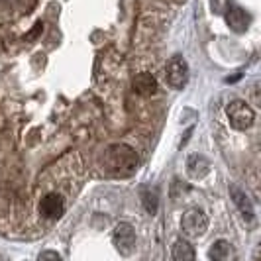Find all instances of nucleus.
<instances>
[{
  "label": "nucleus",
  "instance_id": "f257e3e1",
  "mask_svg": "<svg viewBox=\"0 0 261 261\" xmlns=\"http://www.w3.org/2000/svg\"><path fill=\"white\" fill-rule=\"evenodd\" d=\"M138 163H140L138 153L126 144L110 145L102 153V169L108 177H114V179L132 177L134 171L138 169Z\"/></svg>",
  "mask_w": 261,
  "mask_h": 261
},
{
  "label": "nucleus",
  "instance_id": "f03ea898",
  "mask_svg": "<svg viewBox=\"0 0 261 261\" xmlns=\"http://www.w3.org/2000/svg\"><path fill=\"white\" fill-rule=\"evenodd\" d=\"M226 112H228V118H230V124L234 126L236 130H246L255 122L253 108H249V105L244 102V100H232L226 108Z\"/></svg>",
  "mask_w": 261,
  "mask_h": 261
},
{
  "label": "nucleus",
  "instance_id": "7ed1b4c3",
  "mask_svg": "<svg viewBox=\"0 0 261 261\" xmlns=\"http://www.w3.org/2000/svg\"><path fill=\"white\" fill-rule=\"evenodd\" d=\"M63 212H65V200H63L61 195L47 193V195L41 196V200H39V216L43 220H49V222L59 220L63 216Z\"/></svg>",
  "mask_w": 261,
  "mask_h": 261
},
{
  "label": "nucleus",
  "instance_id": "20e7f679",
  "mask_svg": "<svg viewBox=\"0 0 261 261\" xmlns=\"http://www.w3.org/2000/svg\"><path fill=\"white\" fill-rule=\"evenodd\" d=\"M181 228L189 238H198L206 232L208 228V218L204 216V212L198 208H191L183 214L181 220Z\"/></svg>",
  "mask_w": 261,
  "mask_h": 261
},
{
  "label": "nucleus",
  "instance_id": "39448f33",
  "mask_svg": "<svg viewBox=\"0 0 261 261\" xmlns=\"http://www.w3.org/2000/svg\"><path fill=\"white\" fill-rule=\"evenodd\" d=\"M165 81L173 89H183L189 81V67L181 57H173L165 67Z\"/></svg>",
  "mask_w": 261,
  "mask_h": 261
},
{
  "label": "nucleus",
  "instance_id": "423d86ee",
  "mask_svg": "<svg viewBox=\"0 0 261 261\" xmlns=\"http://www.w3.org/2000/svg\"><path fill=\"white\" fill-rule=\"evenodd\" d=\"M114 246L120 249V253L130 255L136 248V232L130 224H120L114 230Z\"/></svg>",
  "mask_w": 261,
  "mask_h": 261
},
{
  "label": "nucleus",
  "instance_id": "0eeeda50",
  "mask_svg": "<svg viewBox=\"0 0 261 261\" xmlns=\"http://www.w3.org/2000/svg\"><path fill=\"white\" fill-rule=\"evenodd\" d=\"M134 91L142 96H151L157 92V81L149 73H140L134 79Z\"/></svg>",
  "mask_w": 261,
  "mask_h": 261
},
{
  "label": "nucleus",
  "instance_id": "6e6552de",
  "mask_svg": "<svg viewBox=\"0 0 261 261\" xmlns=\"http://www.w3.org/2000/svg\"><path fill=\"white\" fill-rule=\"evenodd\" d=\"M210 165H208V159L202 155H191L187 159V173L191 179H202L206 173H208Z\"/></svg>",
  "mask_w": 261,
  "mask_h": 261
},
{
  "label": "nucleus",
  "instance_id": "1a4fd4ad",
  "mask_svg": "<svg viewBox=\"0 0 261 261\" xmlns=\"http://www.w3.org/2000/svg\"><path fill=\"white\" fill-rule=\"evenodd\" d=\"M210 259L212 261H234L236 251L234 246L226 240H218L212 248H210Z\"/></svg>",
  "mask_w": 261,
  "mask_h": 261
},
{
  "label": "nucleus",
  "instance_id": "9d476101",
  "mask_svg": "<svg viewBox=\"0 0 261 261\" xmlns=\"http://www.w3.org/2000/svg\"><path fill=\"white\" fill-rule=\"evenodd\" d=\"M226 20H228V26L232 28L234 32H244L249 24V16L242 8H230Z\"/></svg>",
  "mask_w": 261,
  "mask_h": 261
},
{
  "label": "nucleus",
  "instance_id": "9b49d317",
  "mask_svg": "<svg viewBox=\"0 0 261 261\" xmlns=\"http://www.w3.org/2000/svg\"><path fill=\"white\" fill-rule=\"evenodd\" d=\"M230 195L234 198L236 206L240 208V212H242L244 216H248V218H253V206H251V202H249L248 195H246L244 191H240L236 185L230 187Z\"/></svg>",
  "mask_w": 261,
  "mask_h": 261
},
{
  "label": "nucleus",
  "instance_id": "f8f14e48",
  "mask_svg": "<svg viewBox=\"0 0 261 261\" xmlns=\"http://www.w3.org/2000/svg\"><path fill=\"white\" fill-rule=\"evenodd\" d=\"M171 255H173V261H195V249L187 240H179L173 246Z\"/></svg>",
  "mask_w": 261,
  "mask_h": 261
},
{
  "label": "nucleus",
  "instance_id": "ddd939ff",
  "mask_svg": "<svg viewBox=\"0 0 261 261\" xmlns=\"http://www.w3.org/2000/svg\"><path fill=\"white\" fill-rule=\"evenodd\" d=\"M142 200H144L145 210H147L149 214H155L157 202H159V198H157V191H151V189H144V191H142Z\"/></svg>",
  "mask_w": 261,
  "mask_h": 261
},
{
  "label": "nucleus",
  "instance_id": "4468645a",
  "mask_svg": "<svg viewBox=\"0 0 261 261\" xmlns=\"http://www.w3.org/2000/svg\"><path fill=\"white\" fill-rule=\"evenodd\" d=\"M38 261H63L59 257V253H55L51 249H47V251H43V253H39Z\"/></svg>",
  "mask_w": 261,
  "mask_h": 261
}]
</instances>
